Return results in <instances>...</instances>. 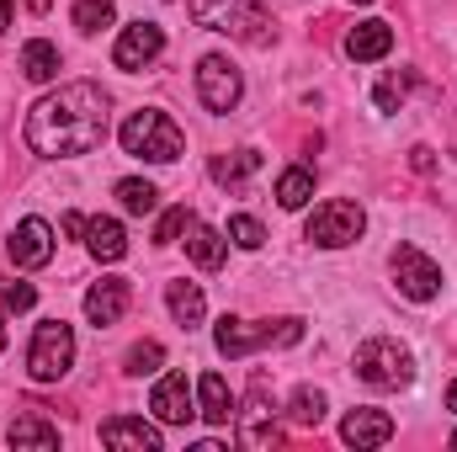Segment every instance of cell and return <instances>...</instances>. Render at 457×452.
Returning <instances> with one entry per match:
<instances>
[{
  "label": "cell",
  "instance_id": "f1b7e54d",
  "mask_svg": "<svg viewBox=\"0 0 457 452\" xmlns=\"http://www.w3.org/2000/svg\"><path fill=\"white\" fill-rule=\"evenodd\" d=\"M160 362H165V346L160 340H138V346H128V367L122 372L144 378V372H160Z\"/></svg>",
  "mask_w": 457,
  "mask_h": 452
},
{
  "label": "cell",
  "instance_id": "4dcf8cb0",
  "mask_svg": "<svg viewBox=\"0 0 457 452\" xmlns=\"http://www.w3.org/2000/svg\"><path fill=\"white\" fill-rule=\"evenodd\" d=\"M228 239H234L239 250H261V245H266V229H261V219H250V213H234V219H228Z\"/></svg>",
  "mask_w": 457,
  "mask_h": 452
},
{
  "label": "cell",
  "instance_id": "5bb4252c",
  "mask_svg": "<svg viewBox=\"0 0 457 452\" xmlns=\"http://www.w3.org/2000/svg\"><path fill=\"white\" fill-rule=\"evenodd\" d=\"M128 298H133V288L122 282V277H102L91 293H86V320L102 331V325H117L122 314H128Z\"/></svg>",
  "mask_w": 457,
  "mask_h": 452
},
{
  "label": "cell",
  "instance_id": "5b68a950",
  "mask_svg": "<svg viewBox=\"0 0 457 452\" xmlns=\"http://www.w3.org/2000/svg\"><path fill=\"white\" fill-rule=\"evenodd\" d=\"M192 16L197 27L208 32H224V38H245V43H266L271 32V16L261 0H192Z\"/></svg>",
  "mask_w": 457,
  "mask_h": 452
},
{
  "label": "cell",
  "instance_id": "44dd1931",
  "mask_svg": "<svg viewBox=\"0 0 457 452\" xmlns=\"http://www.w3.org/2000/svg\"><path fill=\"white\" fill-rule=\"evenodd\" d=\"M187 234H192V239H187V255H192L203 272H219V266H224V255H228L224 234H219V229H208V224H192Z\"/></svg>",
  "mask_w": 457,
  "mask_h": 452
},
{
  "label": "cell",
  "instance_id": "7c38bea8",
  "mask_svg": "<svg viewBox=\"0 0 457 452\" xmlns=\"http://www.w3.org/2000/svg\"><path fill=\"white\" fill-rule=\"evenodd\" d=\"M149 410H154V421H165V426H192V421H197V405H192L187 372H165V378L154 383V394H149Z\"/></svg>",
  "mask_w": 457,
  "mask_h": 452
},
{
  "label": "cell",
  "instance_id": "6da1fadb",
  "mask_svg": "<svg viewBox=\"0 0 457 452\" xmlns=\"http://www.w3.org/2000/svg\"><path fill=\"white\" fill-rule=\"evenodd\" d=\"M107 138V91L91 80L59 86L48 91L32 113H27V144L37 155L70 160V155H91Z\"/></svg>",
  "mask_w": 457,
  "mask_h": 452
},
{
  "label": "cell",
  "instance_id": "f546056e",
  "mask_svg": "<svg viewBox=\"0 0 457 452\" xmlns=\"http://www.w3.org/2000/svg\"><path fill=\"white\" fill-rule=\"evenodd\" d=\"M410 86H415V75H388L383 86H378V113H399L404 107V96H410Z\"/></svg>",
  "mask_w": 457,
  "mask_h": 452
},
{
  "label": "cell",
  "instance_id": "7a4b0ae2",
  "mask_svg": "<svg viewBox=\"0 0 457 452\" xmlns=\"http://www.w3.org/2000/svg\"><path fill=\"white\" fill-rule=\"evenodd\" d=\"M117 144H122V155L154 160V165H170V160H181V149H187L181 128H176L165 113H154V107H144V113L128 117V122L117 128Z\"/></svg>",
  "mask_w": 457,
  "mask_h": 452
},
{
  "label": "cell",
  "instance_id": "d6a6232c",
  "mask_svg": "<svg viewBox=\"0 0 457 452\" xmlns=\"http://www.w3.org/2000/svg\"><path fill=\"white\" fill-rule=\"evenodd\" d=\"M32 304H37L32 282H0V309H5V314H27Z\"/></svg>",
  "mask_w": 457,
  "mask_h": 452
},
{
  "label": "cell",
  "instance_id": "9a60e30c",
  "mask_svg": "<svg viewBox=\"0 0 457 452\" xmlns=\"http://www.w3.org/2000/svg\"><path fill=\"white\" fill-rule=\"evenodd\" d=\"M388 437H394V415H388V410H351L341 421L345 448H383Z\"/></svg>",
  "mask_w": 457,
  "mask_h": 452
},
{
  "label": "cell",
  "instance_id": "484cf974",
  "mask_svg": "<svg viewBox=\"0 0 457 452\" xmlns=\"http://www.w3.org/2000/svg\"><path fill=\"white\" fill-rule=\"evenodd\" d=\"M117 203H122V213L144 219V213L160 208V192H154L149 181H138V176H122V181H117Z\"/></svg>",
  "mask_w": 457,
  "mask_h": 452
},
{
  "label": "cell",
  "instance_id": "83f0119b",
  "mask_svg": "<svg viewBox=\"0 0 457 452\" xmlns=\"http://www.w3.org/2000/svg\"><path fill=\"white\" fill-rule=\"evenodd\" d=\"M117 16V0H75V27L80 32H102V27H112Z\"/></svg>",
  "mask_w": 457,
  "mask_h": 452
},
{
  "label": "cell",
  "instance_id": "603a6c76",
  "mask_svg": "<svg viewBox=\"0 0 457 452\" xmlns=\"http://www.w3.org/2000/svg\"><path fill=\"white\" fill-rule=\"evenodd\" d=\"M21 75H27V80H37V86H48V80L59 75V48H54V43H43V38H32V43L21 48Z\"/></svg>",
  "mask_w": 457,
  "mask_h": 452
},
{
  "label": "cell",
  "instance_id": "e0dca14e",
  "mask_svg": "<svg viewBox=\"0 0 457 452\" xmlns=\"http://www.w3.org/2000/svg\"><path fill=\"white\" fill-rule=\"evenodd\" d=\"M102 442L128 452H160V426L133 421V415H112V421H102Z\"/></svg>",
  "mask_w": 457,
  "mask_h": 452
},
{
  "label": "cell",
  "instance_id": "9c48e42d",
  "mask_svg": "<svg viewBox=\"0 0 457 452\" xmlns=\"http://www.w3.org/2000/svg\"><path fill=\"white\" fill-rule=\"evenodd\" d=\"M239 91H245V80H239V70L228 64L224 54H208L197 64V96H203L208 113H234L239 107Z\"/></svg>",
  "mask_w": 457,
  "mask_h": 452
},
{
  "label": "cell",
  "instance_id": "cb8c5ba5",
  "mask_svg": "<svg viewBox=\"0 0 457 452\" xmlns=\"http://www.w3.org/2000/svg\"><path fill=\"white\" fill-rule=\"evenodd\" d=\"M309 197H314V171L293 165V171H282V176H277V203H282L287 213H298Z\"/></svg>",
  "mask_w": 457,
  "mask_h": 452
},
{
  "label": "cell",
  "instance_id": "ac0fdd59",
  "mask_svg": "<svg viewBox=\"0 0 457 452\" xmlns=\"http://www.w3.org/2000/svg\"><path fill=\"white\" fill-rule=\"evenodd\" d=\"M197 415L203 421H213V426H228L239 410H234V394H228V383L219 372H203V383H197Z\"/></svg>",
  "mask_w": 457,
  "mask_h": 452
},
{
  "label": "cell",
  "instance_id": "2e32d148",
  "mask_svg": "<svg viewBox=\"0 0 457 452\" xmlns=\"http://www.w3.org/2000/svg\"><path fill=\"white\" fill-rule=\"evenodd\" d=\"M388 48H394V27L388 21H356L345 32V54L356 64H378V59H388Z\"/></svg>",
  "mask_w": 457,
  "mask_h": 452
},
{
  "label": "cell",
  "instance_id": "ab89813d",
  "mask_svg": "<svg viewBox=\"0 0 457 452\" xmlns=\"http://www.w3.org/2000/svg\"><path fill=\"white\" fill-rule=\"evenodd\" d=\"M453 448H457V431H453Z\"/></svg>",
  "mask_w": 457,
  "mask_h": 452
},
{
  "label": "cell",
  "instance_id": "d4e9b609",
  "mask_svg": "<svg viewBox=\"0 0 457 452\" xmlns=\"http://www.w3.org/2000/svg\"><path fill=\"white\" fill-rule=\"evenodd\" d=\"M261 171V155L255 149H234V155H219L213 160V181L219 187H239V181H250Z\"/></svg>",
  "mask_w": 457,
  "mask_h": 452
},
{
  "label": "cell",
  "instance_id": "3957f363",
  "mask_svg": "<svg viewBox=\"0 0 457 452\" xmlns=\"http://www.w3.org/2000/svg\"><path fill=\"white\" fill-rule=\"evenodd\" d=\"M356 378L367 389H410L415 383V356L394 336H372L356 346Z\"/></svg>",
  "mask_w": 457,
  "mask_h": 452
},
{
  "label": "cell",
  "instance_id": "d6986e66",
  "mask_svg": "<svg viewBox=\"0 0 457 452\" xmlns=\"http://www.w3.org/2000/svg\"><path fill=\"white\" fill-rule=\"evenodd\" d=\"M165 304H170V320H176L181 331L203 325V314H208V298H203L197 282H170V288H165Z\"/></svg>",
  "mask_w": 457,
  "mask_h": 452
},
{
  "label": "cell",
  "instance_id": "1f68e13d",
  "mask_svg": "<svg viewBox=\"0 0 457 452\" xmlns=\"http://www.w3.org/2000/svg\"><path fill=\"white\" fill-rule=\"evenodd\" d=\"M192 224H197V213H192V208H170V213L160 219V229H154V245H176Z\"/></svg>",
  "mask_w": 457,
  "mask_h": 452
},
{
  "label": "cell",
  "instance_id": "8d00e7d4",
  "mask_svg": "<svg viewBox=\"0 0 457 452\" xmlns=\"http://www.w3.org/2000/svg\"><path fill=\"white\" fill-rule=\"evenodd\" d=\"M447 410H457V378L447 383Z\"/></svg>",
  "mask_w": 457,
  "mask_h": 452
},
{
  "label": "cell",
  "instance_id": "7402d4cb",
  "mask_svg": "<svg viewBox=\"0 0 457 452\" xmlns=\"http://www.w3.org/2000/svg\"><path fill=\"white\" fill-rule=\"evenodd\" d=\"M5 437H11V448H59V426H54V421H43V415H32V410H27V415H16Z\"/></svg>",
  "mask_w": 457,
  "mask_h": 452
},
{
  "label": "cell",
  "instance_id": "836d02e7",
  "mask_svg": "<svg viewBox=\"0 0 457 452\" xmlns=\"http://www.w3.org/2000/svg\"><path fill=\"white\" fill-rule=\"evenodd\" d=\"M410 165H415L420 176H431V171H436V155H431L426 144H415V149H410Z\"/></svg>",
  "mask_w": 457,
  "mask_h": 452
},
{
  "label": "cell",
  "instance_id": "d590c367",
  "mask_svg": "<svg viewBox=\"0 0 457 452\" xmlns=\"http://www.w3.org/2000/svg\"><path fill=\"white\" fill-rule=\"evenodd\" d=\"M11 27V0H0V32Z\"/></svg>",
  "mask_w": 457,
  "mask_h": 452
},
{
  "label": "cell",
  "instance_id": "e575fe53",
  "mask_svg": "<svg viewBox=\"0 0 457 452\" xmlns=\"http://www.w3.org/2000/svg\"><path fill=\"white\" fill-rule=\"evenodd\" d=\"M64 234H86V219L80 213H64Z\"/></svg>",
  "mask_w": 457,
  "mask_h": 452
},
{
  "label": "cell",
  "instance_id": "30bf717a",
  "mask_svg": "<svg viewBox=\"0 0 457 452\" xmlns=\"http://www.w3.org/2000/svg\"><path fill=\"white\" fill-rule=\"evenodd\" d=\"M239 442H245V448H271V442H282V426H277V415H271V389H266V378L250 383V399H245V410H239Z\"/></svg>",
  "mask_w": 457,
  "mask_h": 452
},
{
  "label": "cell",
  "instance_id": "52a82bcc",
  "mask_svg": "<svg viewBox=\"0 0 457 452\" xmlns=\"http://www.w3.org/2000/svg\"><path fill=\"white\" fill-rule=\"evenodd\" d=\"M361 229H367V213H361L356 203L336 197V203H320V208H314L303 239H314L320 250H341V245H356V239H361Z\"/></svg>",
  "mask_w": 457,
  "mask_h": 452
},
{
  "label": "cell",
  "instance_id": "f35d334b",
  "mask_svg": "<svg viewBox=\"0 0 457 452\" xmlns=\"http://www.w3.org/2000/svg\"><path fill=\"white\" fill-rule=\"evenodd\" d=\"M351 5H372V0H351Z\"/></svg>",
  "mask_w": 457,
  "mask_h": 452
},
{
  "label": "cell",
  "instance_id": "74e56055",
  "mask_svg": "<svg viewBox=\"0 0 457 452\" xmlns=\"http://www.w3.org/2000/svg\"><path fill=\"white\" fill-rule=\"evenodd\" d=\"M0 351H5V314H0Z\"/></svg>",
  "mask_w": 457,
  "mask_h": 452
},
{
  "label": "cell",
  "instance_id": "4fadbf2b",
  "mask_svg": "<svg viewBox=\"0 0 457 452\" xmlns=\"http://www.w3.org/2000/svg\"><path fill=\"white\" fill-rule=\"evenodd\" d=\"M5 250H11V261H16L21 272H37V266L54 261V229L43 224V219H21V224L11 229Z\"/></svg>",
  "mask_w": 457,
  "mask_h": 452
},
{
  "label": "cell",
  "instance_id": "8fae6325",
  "mask_svg": "<svg viewBox=\"0 0 457 452\" xmlns=\"http://www.w3.org/2000/svg\"><path fill=\"white\" fill-rule=\"evenodd\" d=\"M160 54H165V27H160V21H133V27H122V38H117L112 64L117 70H144V64H154Z\"/></svg>",
  "mask_w": 457,
  "mask_h": 452
},
{
  "label": "cell",
  "instance_id": "4316f807",
  "mask_svg": "<svg viewBox=\"0 0 457 452\" xmlns=\"http://www.w3.org/2000/svg\"><path fill=\"white\" fill-rule=\"evenodd\" d=\"M325 410H330V405H325V394H320V389H309V383H303V389L293 394V405H287V415H293L298 426H320V421H325Z\"/></svg>",
  "mask_w": 457,
  "mask_h": 452
},
{
  "label": "cell",
  "instance_id": "ba28073f",
  "mask_svg": "<svg viewBox=\"0 0 457 452\" xmlns=\"http://www.w3.org/2000/svg\"><path fill=\"white\" fill-rule=\"evenodd\" d=\"M388 266H394V282H399V293H404V298L431 304V298L442 293V266H436L420 245H399Z\"/></svg>",
  "mask_w": 457,
  "mask_h": 452
},
{
  "label": "cell",
  "instance_id": "8992f818",
  "mask_svg": "<svg viewBox=\"0 0 457 452\" xmlns=\"http://www.w3.org/2000/svg\"><path fill=\"white\" fill-rule=\"evenodd\" d=\"M75 362V331L64 320H43L32 331V346H27V372L32 383H59Z\"/></svg>",
  "mask_w": 457,
  "mask_h": 452
},
{
  "label": "cell",
  "instance_id": "277c9868",
  "mask_svg": "<svg viewBox=\"0 0 457 452\" xmlns=\"http://www.w3.org/2000/svg\"><path fill=\"white\" fill-rule=\"evenodd\" d=\"M298 340H303V320H298V314L266 320V325H250V320L224 314L219 331H213V346H219L224 356H250V351H261V346H298Z\"/></svg>",
  "mask_w": 457,
  "mask_h": 452
},
{
  "label": "cell",
  "instance_id": "ffe728a7",
  "mask_svg": "<svg viewBox=\"0 0 457 452\" xmlns=\"http://www.w3.org/2000/svg\"><path fill=\"white\" fill-rule=\"evenodd\" d=\"M86 250L96 261H122L128 255V234L117 219H86Z\"/></svg>",
  "mask_w": 457,
  "mask_h": 452
}]
</instances>
